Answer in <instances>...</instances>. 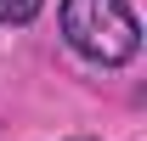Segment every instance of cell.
<instances>
[{
    "mask_svg": "<svg viewBox=\"0 0 147 141\" xmlns=\"http://www.w3.org/2000/svg\"><path fill=\"white\" fill-rule=\"evenodd\" d=\"M62 40L102 68H119L142 51V23L125 0H62Z\"/></svg>",
    "mask_w": 147,
    "mask_h": 141,
    "instance_id": "obj_1",
    "label": "cell"
},
{
    "mask_svg": "<svg viewBox=\"0 0 147 141\" xmlns=\"http://www.w3.org/2000/svg\"><path fill=\"white\" fill-rule=\"evenodd\" d=\"M45 0H0V23H34Z\"/></svg>",
    "mask_w": 147,
    "mask_h": 141,
    "instance_id": "obj_2",
    "label": "cell"
}]
</instances>
